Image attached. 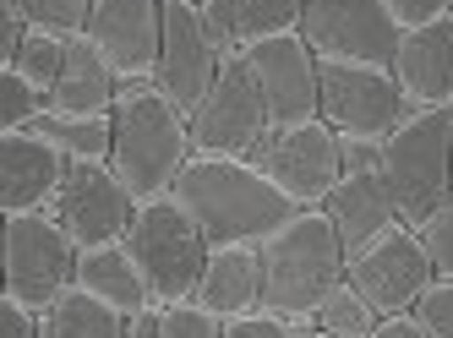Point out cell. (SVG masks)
I'll return each instance as SVG.
<instances>
[{
    "instance_id": "6da1fadb",
    "label": "cell",
    "mask_w": 453,
    "mask_h": 338,
    "mask_svg": "<svg viewBox=\"0 0 453 338\" xmlns=\"http://www.w3.org/2000/svg\"><path fill=\"white\" fill-rule=\"evenodd\" d=\"M170 196L208 234V246H263L289 213H301L251 158H197L191 153V164L180 169Z\"/></svg>"
},
{
    "instance_id": "7a4b0ae2",
    "label": "cell",
    "mask_w": 453,
    "mask_h": 338,
    "mask_svg": "<svg viewBox=\"0 0 453 338\" xmlns=\"http://www.w3.org/2000/svg\"><path fill=\"white\" fill-rule=\"evenodd\" d=\"M349 251L322 208L289 213L263 241V306L284 322H317V306L344 284Z\"/></svg>"
},
{
    "instance_id": "3957f363",
    "label": "cell",
    "mask_w": 453,
    "mask_h": 338,
    "mask_svg": "<svg viewBox=\"0 0 453 338\" xmlns=\"http://www.w3.org/2000/svg\"><path fill=\"white\" fill-rule=\"evenodd\" d=\"M191 164V126L153 82H120L115 104V181L142 202H165Z\"/></svg>"
},
{
    "instance_id": "277c9868",
    "label": "cell",
    "mask_w": 453,
    "mask_h": 338,
    "mask_svg": "<svg viewBox=\"0 0 453 338\" xmlns=\"http://www.w3.org/2000/svg\"><path fill=\"white\" fill-rule=\"evenodd\" d=\"M382 186L399 208V224L420 229L426 213L453 191V110H410L382 142Z\"/></svg>"
},
{
    "instance_id": "5b68a950",
    "label": "cell",
    "mask_w": 453,
    "mask_h": 338,
    "mask_svg": "<svg viewBox=\"0 0 453 338\" xmlns=\"http://www.w3.org/2000/svg\"><path fill=\"white\" fill-rule=\"evenodd\" d=\"M126 251H132L148 295L158 306H170V300L197 295L213 246H208V234L191 224V213L175 208V196H165V202H142L137 208L132 234H126Z\"/></svg>"
},
{
    "instance_id": "8992f818",
    "label": "cell",
    "mask_w": 453,
    "mask_h": 338,
    "mask_svg": "<svg viewBox=\"0 0 453 338\" xmlns=\"http://www.w3.org/2000/svg\"><path fill=\"white\" fill-rule=\"evenodd\" d=\"M77 241L55 213H6V295L34 311H50L77 289Z\"/></svg>"
},
{
    "instance_id": "52a82bcc",
    "label": "cell",
    "mask_w": 453,
    "mask_h": 338,
    "mask_svg": "<svg viewBox=\"0 0 453 338\" xmlns=\"http://www.w3.org/2000/svg\"><path fill=\"white\" fill-rule=\"evenodd\" d=\"M404 115H410V104H404V88L394 82V65L322 60V110H317V120L334 126L339 137L388 142L394 126H404Z\"/></svg>"
},
{
    "instance_id": "ba28073f",
    "label": "cell",
    "mask_w": 453,
    "mask_h": 338,
    "mask_svg": "<svg viewBox=\"0 0 453 338\" xmlns=\"http://www.w3.org/2000/svg\"><path fill=\"white\" fill-rule=\"evenodd\" d=\"M191 126V153L197 158H251L257 142L268 137V110L257 93L251 72L241 65V55H224L219 82L208 88V98L186 115Z\"/></svg>"
},
{
    "instance_id": "9c48e42d",
    "label": "cell",
    "mask_w": 453,
    "mask_h": 338,
    "mask_svg": "<svg viewBox=\"0 0 453 338\" xmlns=\"http://www.w3.org/2000/svg\"><path fill=\"white\" fill-rule=\"evenodd\" d=\"M251 164L296 202V208H322L334 196V186L344 181V153H339V131L322 126V120H306V126H284V131H268L257 142Z\"/></svg>"
},
{
    "instance_id": "30bf717a",
    "label": "cell",
    "mask_w": 453,
    "mask_h": 338,
    "mask_svg": "<svg viewBox=\"0 0 453 338\" xmlns=\"http://www.w3.org/2000/svg\"><path fill=\"white\" fill-rule=\"evenodd\" d=\"M301 39L317 60H344V65H394L404 27L382 0H306Z\"/></svg>"
},
{
    "instance_id": "8fae6325",
    "label": "cell",
    "mask_w": 453,
    "mask_h": 338,
    "mask_svg": "<svg viewBox=\"0 0 453 338\" xmlns=\"http://www.w3.org/2000/svg\"><path fill=\"white\" fill-rule=\"evenodd\" d=\"M241 65L251 72L257 93H263V110H268L273 131L317 120V110H322V60L311 55V44L301 39V33L246 44Z\"/></svg>"
},
{
    "instance_id": "7c38bea8",
    "label": "cell",
    "mask_w": 453,
    "mask_h": 338,
    "mask_svg": "<svg viewBox=\"0 0 453 338\" xmlns=\"http://www.w3.org/2000/svg\"><path fill=\"white\" fill-rule=\"evenodd\" d=\"M344 279L372 300L377 317H394V311H415L420 306V295L437 284V267H432L426 246H420V229L394 224L388 234H377L372 246H361L349 257Z\"/></svg>"
},
{
    "instance_id": "4fadbf2b",
    "label": "cell",
    "mask_w": 453,
    "mask_h": 338,
    "mask_svg": "<svg viewBox=\"0 0 453 338\" xmlns=\"http://www.w3.org/2000/svg\"><path fill=\"white\" fill-rule=\"evenodd\" d=\"M50 213L77 241V251H104V246H126L137 219V196L115 181L110 164H72Z\"/></svg>"
},
{
    "instance_id": "5bb4252c",
    "label": "cell",
    "mask_w": 453,
    "mask_h": 338,
    "mask_svg": "<svg viewBox=\"0 0 453 338\" xmlns=\"http://www.w3.org/2000/svg\"><path fill=\"white\" fill-rule=\"evenodd\" d=\"M219 65H224V55L208 39L203 12L186 6V0H165V50H158V65H153V88L180 115H191L208 98V88L219 82Z\"/></svg>"
},
{
    "instance_id": "9a60e30c",
    "label": "cell",
    "mask_w": 453,
    "mask_h": 338,
    "mask_svg": "<svg viewBox=\"0 0 453 338\" xmlns=\"http://www.w3.org/2000/svg\"><path fill=\"white\" fill-rule=\"evenodd\" d=\"M82 39L104 55L120 82H153L165 50V0H93V22Z\"/></svg>"
},
{
    "instance_id": "2e32d148",
    "label": "cell",
    "mask_w": 453,
    "mask_h": 338,
    "mask_svg": "<svg viewBox=\"0 0 453 338\" xmlns=\"http://www.w3.org/2000/svg\"><path fill=\"white\" fill-rule=\"evenodd\" d=\"M72 158L39 126L0 131V208L6 213H50L55 191L66 186Z\"/></svg>"
},
{
    "instance_id": "e0dca14e",
    "label": "cell",
    "mask_w": 453,
    "mask_h": 338,
    "mask_svg": "<svg viewBox=\"0 0 453 338\" xmlns=\"http://www.w3.org/2000/svg\"><path fill=\"white\" fill-rule=\"evenodd\" d=\"M394 82L410 110H453V17L410 27L394 55Z\"/></svg>"
},
{
    "instance_id": "ac0fdd59",
    "label": "cell",
    "mask_w": 453,
    "mask_h": 338,
    "mask_svg": "<svg viewBox=\"0 0 453 338\" xmlns=\"http://www.w3.org/2000/svg\"><path fill=\"white\" fill-rule=\"evenodd\" d=\"M322 213L334 219V229H339V241H344L349 257L399 224V208H394V196H388L377 169H366V175H344L334 186V196L322 202Z\"/></svg>"
},
{
    "instance_id": "d6986e66",
    "label": "cell",
    "mask_w": 453,
    "mask_h": 338,
    "mask_svg": "<svg viewBox=\"0 0 453 338\" xmlns=\"http://www.w3.org/2000/svg\"><path fill=\"white\" fill-rule=\"evenodd\" d=\"M191 300H203L219 317H246L263 306V246H213L203 284Z\"/></svg>"
},
{
    "instance_id": "ffe728a7",
    "label": "cell",
    "mask_w": 453,
    "mask_h": 338,
    "mask_svg": "<svg viewBox=\"0 0 453 338\" xmlns=\"http://www.w3.org/2000/svg\"><path fill=\"white\" fill-rule=\"evenodd\" d=\"M115 104H120V77L88 39H72L60 82L50 88V115H115Z\"/></svg>"
},
{
    "instance_id": "44dd1931",
    "label": "cell",
    "mask_w": 453,
    "mask_h": 338,
    "mask_svg": "<svg viewBox=\"0 0 453 338\" xmlns=\"http://www.w3.org/2000/svg\"><path fill=\"white\" fill-rule=\"evenodd\" d=\"M77 289L93 295V300H104V306H115V311H126V317L153 306V295H148V284H142V273H137V262H132L126 246L82 251L77 257Z\"/></svg>"
},
{
    "instance_id": "7402d4cb",
    "label": "cell",
    "mask_w": 453,
    "mask_h": 338,
    "mask_svg": "<svg viewBox=\"0 0 453 338\" xmlns=\"http://www.w3.org/2000/svg\"><path fill=\"white\" fill-rule=\"evenodd\" d=\"M44 338H126V311L104 306L82 289H66L44 311Z\"/></svg>"
},
{
    "instance_id": "603a6c76",
    "label": "cell",
    "mask_w": 453,
    "mask_h": 338,
    "mask_svg": "<svg viewBox=\"0 0 453 338\" xmlns=\"http://www.w3.org/2000/svg\"><path fill=\"white\" fill-rule=\"evenodd\" d=\"M39 131L72 164H110L115 153V115H44Z\"/></svg>"
},
{
    "instance_id": "cb8c5ba5",
    "label": "cell",
    "mask_w": 453,
    "mask_h": 338,
    "mask_svg": "<svg viewBox=\"0 0 453 338\" xmlns=\"http://www.w3.org/2000/svg\"><path fill=\"white\" fill-rule=\"evenodd\" d=\"M230 6H235L241 50L263 44V39H284V33H301V17H306V0H230Z\"/></svg>"
},
{
    "instance_id": "d4e9b609",
    "label": "cell",
    "mask_w": 453,
    "mask_h": 338,
    "mask_svg": "<svg viewBox=\"0 0 453 338\" xmlns=\"http://www.w3.org/2000/svg\"><path fill=\"white\" fill-rule=\"evenodd\" d=\"M382 317H377V306L355 289L349 279L322 300L317 306V333H334V338H372V327H377Z\"/></svg>"
},
{
    "instance_id": "484cf974",
    "label": "cell",
    "mask_w": 453,
    "mask_h": 338,
    "mask_svg": "<svg viewBox=\"0 0 453 338\" xmlns=\"http://www.w3.org/2000/svg\"><path fill=\"white\" fill-rule=\"evenodd\" d=\"M66 44L72 39H50V33H27L22 39V50L0 65V72H12V77H22V82H34L39 93H50L55 82H60V65H66Z\"/></svg>"
},
{
    "instance_id": "4316f807",
    "label": "cell",
    "mask_w": 453,
    "mask_h": 338,
    "mask_svg": "<svg viewBox=\"0 0 453 338\" xmlns=\"http://www.w3.org/2000/svg\"><path fill=\"white\" fill-rule=\"evenodd\" d=\"M27 27L50 33V39H82L93 22V0H17Z\"/></svg>"
},
{
    "instance_id": "83f0119b",
    "label": "cell",
    "mask_w": 453,
    "mask_h": 338,
    "mask_svg": "<svg viewBox=\"0 0 453 338\" xmlns=\"http://www.w3.org/2000/svg\"><path fill=\"white\" fill-rule=\"evenodd\" d=\"M158 338H224V317L203 300H170L158 311Z\"/></svg>"
},
{
    "instance_id": "f1b7e54d",
    "label": "cell",
    "mask_w": 453,
    "mask_h": 338,
    "mask_svg": "<svg viewBox=\"0 0 453 338\" xmlns=\"http://www.w3.org/2000/svg\"><path fill=\"white\" fill-rule=\"evenodd\" d=\"M420 246H426L437 279H453V191L437 202V213H426V224H420Z\"/></svg>"
},
{
    "instance_id": "f546056e",
    "label": "cell",
    "mask_w": 453,
    "mask_h": 338,
    "mask_svg": "<svg viewBox=\"0 0 453 338\" xmlns=\"http://www.w3.org/2000/svg\"><path fill=\"white\" fill-rule=\"evenodd\" d=\"M0 77H6V126H0V131L39 126V120L50 115V93H39L34 82H22V77H12V72H0Z\"/></svg>"
},
{
    "instance_id": "4dcf8cb0",
    "label": "cell",
    "mask_w": 453,
    "mask_h": 338,
    "mask_svg": "<svg viewBox=\"0 0 453 338\" xmlns=\"http://www.w3.org/2000/svg\"><path fill=\"white\" fill-rule=\"evenodd\" d=\"M224 338H301L284 317H273L268 306H257L246 317H224Z\"/></svg>"
},
{
    "instance_id": "1f68e13d",
    "label": "cell",
    "mask_w": 453,
    "mask_h": 338,
    "mask_svg": "<svg viewBox=\"0 0 453 338\" xmlns=\"http://www.w3.org/2000/svg\"><path fill=\"white\" fill-rule=\"evenodd\" d=\"M420 322L432 327V338H453V279H437L426 295H420Z\"/></svg>"
},
{
    "instance_id": "d6a6232c",
    "label": "cell",
    "mask_w": 453,
    "mask_h": 338,
    "mask_svg": "<svg viewBox=\"0 0 453 338\" xmlns=\"http://www.w3.org/2000/svg\"><path fill=\"white\" fill-rule=\"evenodd\" d=\"M388 12H394V22L410 33V27H426V22H442L453 17V0H382Z\"/></svg>"
},
{
    "instance_id": "836d02e7",
    "label": "cell",
    "mask_w": 453,
    "mask_h": 338,
    "mask_svg": "<svg viewBox=\"0 0 453 338\" xmlns=\"http://www.w3.org/2000/svg\"><path fill=\"white\" fill-rule=\"evenodd\" d=\"M0 317H6V338H44V311L22 306V300H0Z\"/></svg>"
},
{
    "instance_id": "e575fe53",
    "label": "cell",
    "mask_w": 453,
    "mask_h": 338,
    "mask_svg": "<svg viewBox=\"0 0 453 338\" xmlns=\"http://www.w3.org/2000/svg\"><path fill=\"white\" fill-rule=\"evenodd\" d=\"M372 338H432V327L420 322V311H394L372 327Z\"/></svg>"
},
{
    "instance_id": "d590c367",
    "label": "cell",
    "mask_w": 453,
    "mask_h": 338,
    "mask_svg": "<svg viewBox=\"0 0 453 338\" xmlns=\"http://www.w3.org/2000/svg\"><path fill=\"white\" fill-rule=\"evenodd\" d=\"M158 311H165L158 300L142 306V311H132V317H126V338H158Z\"/></svg>"
},
{
    "instance_id": "8d00e7d4",
    "label": "cell",
    "mask_w": 453,
    "mask_h": 338,
    "mask_svg": "<svg viewBox=\"0 0 453 338\" xmlns=\"http://www.w3.org/2000/svg\"><path fill=\"white\" fill-rule=\"evenodd\" d=\"M186 6H208V0H186Z\"/></svg>"
},
{
    "instance_id": "74e56055",
    "label": "cell",
    "mask_w": 453,
    "mask_h": 338,
    "mask_svg": "<svg viewBox=\"0 0 453 338\" xmlns=\"http://www.w3.org/2000/svg\"><path fill=\"white\" fill-rule=\"evenodd\" d=\"M311 338H334V333H311Z\"/></svg>"
}]
</instances>
